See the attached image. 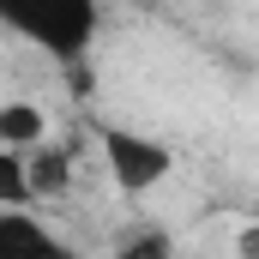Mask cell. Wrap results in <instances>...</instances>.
<instances>
[{"mask_svg": "<svg viewBox=\"0 0 259 259\" xmlns=\"http://www.w3.org/2000/svg\"><path fill=\"white\" fill-rule=\"evenodd\" d=\"M42 139H49V121L36 103H0V145L6 151H30Z\"/></svg>", "mask_w": 259, "mask_h": 259, "instance_id": "obj_5", "label": "cell"}, {"mask_svg": "<svg viewBox=\"0 0 259 259\" xmlns=\"http://www.w3.org/2000/svg\"><path fill=\"white\" fill-rule=\"evenodd\" d=\"M24 181H30V199H49L72 187V151L66 145H36V157L24 163Z\"/></svg>", "mask_w": 259, "mask_h": 259, "instance_id": "obj_4", "label": "cell"}, {"mask_svg": "<svg viewBox=\"0 0 259 259\" xmlns=\"http://www.w3.org/2000/svg\"><path fill=\"white\" fill-rule=\"evenodd\" d=\"M0 259H72V253H66L36 217H24L18 205H6L0 211Z\"/></svg>", "mask_w": 259, "mask_h": 259, "instance_id": "obj_3", "label": "cell"}, {"mask_svg": "<svg viewBox=\"0 0 259 259\" xmlns=\"http://www.w3.org/2000/svg\"><path fill=\"white\" fill-rule=\"evenodd\" d=\"M97 145H103L109 175H115L121 193H151V187L175 169L169 145H157V139H145V133H127V127H97Z\"/></svg>", "mask_w": 259, "mask_h": 259, "instance_id": "obj_2", "label": "cell"}, {"mask_svg": "<svg viewBox=\"0 0 259 259\" xmlns=\"http://www.w3.org/2000/svg\"><path fill=\"white\" fill-rule=\"evenodd\" d=\"M0 24L42 55L78 66L84 49L97 42V0H0Z\"/></svg>", "mask_w": 259, "mask_h": 259, "instance_id": "obj_1", "label": "cell"}, {"mask_svg": "<svg viewBox=\"0 0 259 259\" xmlns=\"http://www.w3.org/2000/svg\"><path fill=\"white\" fill-rule=\"evenodd\" d=\"M115 259H175V241H169L163 229H139V235L121 241V253H115Z\"/></svg>", "mask_w": 259, "mask_h": 259, "instance_id": "obj_7", "label": "cell"}, {"mask_svg": "<svg viewBox=\"0 0 259 259\" xmlns=\"http://www.w3.org/2000/svg\"><path fill=\"white\" fill-rule=\"evenodd\" d=\"M30 199V181H24V157L0 145V205H24Z\"/></svg>", "mask_w": 259, "mask_h": 259, "instance_id": "obj_6", "label": "cell"}, {"mask_svg": "<svg viewBox=\"0 0 259 259\" xmlns=\"http://www.w3.org/2000/svg\"><path fill=\"white\" fill-rule=\"evenodd\" d=\"M241 259H259V223L241 229Z\"/></svg>", "mask_w": 259, "mask_h": 259, "instance_id": "obj_8", "label": "cell"}]
</instances>
